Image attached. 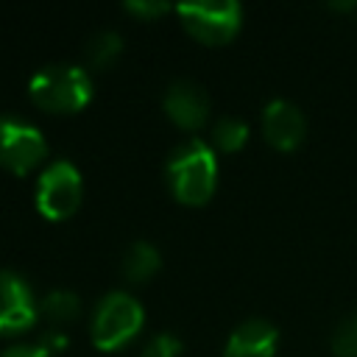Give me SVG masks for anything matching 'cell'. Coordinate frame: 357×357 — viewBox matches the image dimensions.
Masks as SVG:
<instances>
[{"instance_id":"cell-10","label":"cell","mask_w":357,"mask_h":357,"mask_svg":"<svg viewBox=\"0 0 357 357\" xmlns=\"http://www.w3.org/2000/svg\"><path fill=\"white\" fill-rule=\"evenodd\" d=\"M279 329L268 318L240 321L223 346V357H276Z\"/></svg>"},{"instance_id":"cell-11","label":"cell","mask_w":357,"mask_h":357,"mask_svg":"<svg viewBox=\"0 0 357 357\" xmlns=\"http://www.w3.org/2000/svg\"><path fill=\"white\" fill-rule=\"evenodd\" d=\"M162 265V254L153 243L148 240H134L126 251H123V259H120V271L128 282L139 284V282H148Z\"/></svg>"},{"instance_id":"cell-3","label":"cell","mask_w":357,"mask_h":357,"mask_svg":"<svg viewBox=\"0 0 357 357\" xmlns=\"http://www.w3.org/2000/svg\"><path fill=\"white\" fill-rule=\"evenodd\" d=\"M142 324H145V310H142L139 298H134L126 290H112L95 304V312L89 321V335L98 349L114 351V349L126 346L128 340H134L139 335Z\"/></svg>"},{"instance_id":"cell-2","label":"cell","mask_w":357,"mask_h":357,"mask_svg":"<svg viewBox=\"0 0 357 357\" xmlns=\"http://www.w3.org/2000/svg\"><path fill=\"white\" fill-rule=\"evenodd\" d=\"M28 95L45 112L70 114V112H78V109H84L89 103L92 78L78 64H67V61L45 64L42 70H36L31 75Z\"/></svg>"},{"instance_id":"cell-18","label":"cell","mask_w":357,"mask_h":357,"mask_svg":"<svg viewBox=\"0 0 357 357\" xmlns=\"http://www.w3.org/2000/svg\"><path fill=\"white\" fill-rule=\"evenodd\" d=\"M0 357H50L39 343H14L0 351Z\"/></svg>"},{"instance_id":"cell-19","label":"cell","mask_w":357,"mask_h":357,"mask_svg":"<svg viewBox=\"0 0 357 357\" xmlns=\"http://www.w3.org/2000/svg\"><path fill=\"white\" fill-rule=\"evenodd\" d=\"M39 346L50 354L53 349H56V351H59V349H64V346H67V337H64L61 332H45V335L39 337Z\"/></svg>"},{"instance_id":"cell-1","label":"cell","mask_w":357,"mask_h":357,"mask_svg":"<svg viewBox=\"0 0 357 357\" xmlns=\"http://www.w3.org/2000/svg\"><path fill=\"white\" fill-rule=\"evenodd\" d=\"M165 176H167L170 192L181 204L201 206L212 198L215 184H218L215 151L204 139L190 137L170 151V156L165 162Z\"/></svg>"},{"instance_id":"cell-4","label":"cell","mask_w":357,"mask_h":357,"mask_svg":"<svg viewBox=\"0 0 357 357\" xmlns=\"http://www.w3.org/2000/svg\"><path fill=\"white\" fill-rule=\"evenodd\" d=\"M181 25L206 45L229 42L243 22V6L234 0H192L176 6Z\"/></svg>"},{"instance_id":"cell-6","label":"cell","mask_w":357,"mask_h":357,"mask_svg":"<svg viewBox=\"0 0 357 357\" xmlns=\"http://www.w3.org/2000/svg\"><path fill=\"white\" fill-rule=\"evenodd\" d=\"M47 153V142L42 131L14 114H0V165L11 173L33 170Z\"/></svg>"},{"instance_id":"cell-13","label":"cell","mask_w":357,"mask_h":357,"mask_svg":"<svg viewBox=\"0 0 357 357\" xmlns=\"http://www.w3.org/2000/svg\"><path fill=\"white\" fill-rule=\"evenodd\" d=\"M120 50H123V36L112 28H100L86 39L84 56L92 67H109L120 56Z\"/></svg>"},{"instance_id":"cell-14","label":"cell","mask_w":357,"mask_h":357,"mask_svg":"<svg viewBox=\"0 0 357 357\" xmlns=\"http://www.w3.org/2000/svg\"><path fill=\"white\" fill-rule=\"evenodd\" d=\"M248 139V126L243 117L237 114H220L215 123H212V145L223 153H231V151H240Z\"/></svg>"},{"instance_id":"cell-15","label":"cell","mask_w":357,"mask_h":357,"mask_svg":"<svg viewBox=\"0 0 357 357\" xmlns=\"http://www.w3.org/2000/svg\"><path fill=\"white\" fill-rule=\"evenodd\" d=\"M332 351H335V357H357V310L335 326Z\"/></svg>"},{"instance_id":"cell-12","label":"cell","mask_w":357,"mask_h":357,"mask_svg":"<svg viewBox=\"0 0 357 357\" xmlns=\"http://www.w3.org/2000/svg\"><path fill=\"white\" fill-rule=\"evenodd\" d=\"M78 312H81V298H78L73 290H67V287L50 290V293L42 296V301H39V315H42L47 324H67V321H73Z\"/></svg>"},{"instance_id":"cell-16","label":"cell","mask_w":357,"mask_h":357,"mask_svg":"<svg viewBox=\"0 0 357 357\" xmlns=\"http://www.w3.org/2000/svg\"><path fill=\"white\" fill-rule=\"evenodd\" d=\"M181 340L170 332H156L153 337L145 340L142 357H181Z\"/></svg>"},{"instance_id":"cell-7","label":"cell","mask_w":357,"mask_h":357,"mask_svg":"<svg viewBox=\"0 0 357 357\" xmlns=\"http://www.w3.org/2000/svg\"><path fill=\"white\" fill-rule=\"evenodd\" d=\"M39 315V301L31 284L8 268H0V335L25 332Z\"/></svg>"},{"instance_id":"cell-5","label":"cell","mask_w":357,"mask_h":357,"mask_svg":"<svg viewBox=\"0 0 357 357\" xmlns=\"http://www.w3.org/2000/svg\"><path fill=\"white\" fill-rule=\"evenodd\" d=\"M81 190V170L70 159H56L36 181V209L50 220H64L78 209Z\"/></svg>"},{"instance_id":"cell-9","label":"cell","mask_w":357,"mask_h":357,"mask_svg":"<svg viewBox=\"0 0 357 357\" xmlns=\"http://www.w3.org/2000/svg\"><path fill=\"white\" fill-rule=\"evenodd\" d=\"M262 134L279 151L298 148L301 139H304V134H307L304 112L296 103L284 100V98L268 100V106L262 109Z\"/></svg>"},{"instance_id":"cell-8","label":"cell","mask_w":357,"mask_h":357,"mask_svg":"<svg viewBox=\"0 0 357 357\" xmlns=\"http://www.w3.org/2000/svg\"><path fill=\"white\" fill-rule=\"evenodd\" d=\"M165 114L187 131H198L209 120V95L201 84L190 78H176L167 84L165 98H162Z\"/></svg>"},{"instance_id":"cell-17","label":"cell","mask_w":357,"mask_h":357,"mask_svg":"<svg viewBox=\"0 0 357 357\" xmlns=\"http://www.w3.org/2000/svg\"><path fill=\"white\" fill-rule=\"evenodd\" d=\"M126 11H131V14H137V17H159V14H165V11H170V6L165 3V0H128L126 6H123Z\"/></svg>"}]
</instances>
